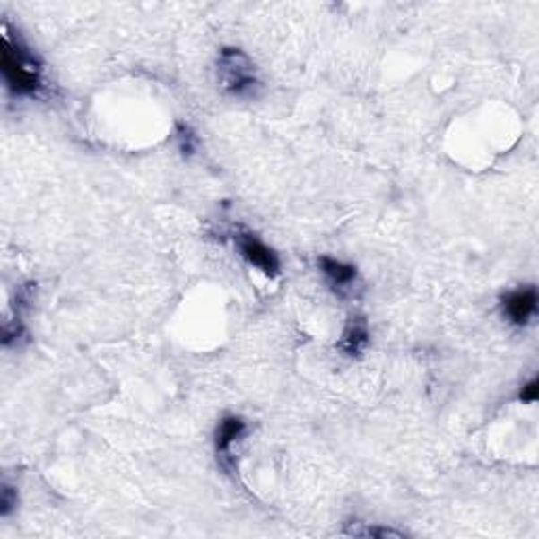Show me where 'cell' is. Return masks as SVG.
Segmentation results:
<instances>
[{
	"instance_id": "cell-9",
	"label": "cell",
	"mask_w": 539,
	"mask_h": 539,
	"mask_svg": "<svg viewBox=\"0 0 539 539\" xmlns=\"http://www.w3.org/2000/svg\"><path fill=\"white\" fill-rule=\"evenodd\" d=\"M348 535H361V537H404L403 531H395L387 529V526H365V529H359V526H352V529L346 531Z\"/></svg>"
},
{
	"instance_id": "cell-4",
	"label": "cell",
	"mask_w": 539,
	"mask_h": 539,
	"mask_svg": "<svg viewBox=\"0 0 539 539\" xmlns=\"http://www.w3.org/2000/svg\"><path fill=\"white\" fill-rule=\"evenodd\" d=\"M537 306H539L537 289L533 287V284H526V287L514 289V291H510V293H506L504 298H501L504 317L517 326L529 325L531 320L535 318Z\"/></svg>"
},
{
	"instance_id": "cell-6",
	"label": "cell",
	"mask_w": 539,
	"mask_h": 539,
	"mask_svg": "<svg viewBox=\"0 0 539 539\" xmlns=\"http://www.w3.org/2000/svg\"><path fill=\"white\" fill-rule=\"evenodd\" d=\"M371 342V331H369V323L365 317H350L346 329L342 333L337 348L350 359H361L365 354V350Z\"/></svg>"
},
{
	"instance_id": "cell-11",
	"label": "cell",
	"mask_w": 539,
	"mask_h": 539,
	"mask_svg": "<svg viewBox=\"0 0 539 539\" xmlns=\"http://www.w3.org/2000/svg\"><path fill=\"white\" fill-rule=\"evenodd\" d=\"M537 398H539V381L531 379L529 384H525L523 390H520L518 401L520 403H535Z\"/></svg>"
},
{
	"instance_id": "cell-7",
	"label": "cell",
	"mask_w": 539,
	"mask_h": 539,
	"mask_svg": "<svg viewBox=\"0 0 539 539\" xmlns=\"http://www.w3.org/2000/svg\"><path fill=\"white\" fill-rule=\"evenodd\" d=\"M318 268L335 291L350 289L356 283V276H359V270H356V265L346 264V262H339V259L329 257V256H323L318 259Z\"/></svg>"
},
{
	"instance_id": "cell-5",
	"label": "cell",
	"mask_w": 539,
	"mask_h": 539,
	"mask_svg": "<svg viewBox=\"0 0 539 539\" xmlns=\"http://www.w3.org/2000/svg\"><path fill=\"white\" fill-rule=\"evenodd\" d=\"M247 434V422L239 415H226L217 423L215 430V451L223 465L232 462V447Z\"/></svg>"
},
{
	"instance_id": "cell-2",
	"label": "cell",
	"mask_w": 539,
	"mask_h": 539,
	"mask_svg": "<svg viewBox=\"0 0 539 539\" xmlns=\"http://www.w3.org/2000/svg\"><path fill=\"white\" fill-rule=\"evenodd\" d=\"M217 76L222 89L232 97H256L259 78L251 57L236 47H223L217 57Z\"/></svg>"
},
{
	"instance_id": "cell-1",
	"label": "cell",
	"mask_w": 539,
	"mask_h": 539,
	"mask_svg": "<svg viewBox=\"0 0 539 539\" xmlns=\"http://www.w3.org/2000/svg\"><path fill=\"white\" fill-rule=\"evenodd\" d=\"M3 74L15 97H36L42 91V64L30 48L3 28Z\"/></svg>"
},
{
	"instance_id": "cell-8",
	"label": "cell",
	"mask_w": 539,
	"mask_h": 539,
	"mask_svg": "<svg viewBox=\"0 0 539 539\" xmlns=\"http://www.w3.org/2000/svg\"><path fill=\"white\" fill-rule=\"evenodd\" d=\"M175 137H178V148H179L181 154L187 156V159L196 154L198 135L194 133V129L190 125L184 123V120H179V123L175 125Z\"/></svg>"
},
{
	"instance_id": "cell-3",
	"label": "cell",
	"mask_w": 539,
	"mask_h": 539,
	"mask_svg": "<svg viewBox=\"0 0 539 539\" xmlns=\"http://www.w3.org/2000/svg\"><path fill=\"white\" fill-rule=\"evenodd\" d=\"M234 242L239 247V253L247 264H251L253 268L264 272L265 276L276 278L281 276V259H278L276 251L270 249L264 240H259L256 234L251 232H236Z\"/></svg>"
},
{
	"instance_id": "cell-10",
	"label": "cell",
	"mask_w": 539,
	"mask_h": 539,
	"mask_svg": "<svg viewBox=\"0 0 539 539\" xmlns=\"http://www.w3.org/2000/svg\"><path fill=\"white\" fill-rule=\"evenodd\" d=\"M0 514L3 517H9L11 512H13V508L17 506V493L13 487H9V484H4L3 487V500H0Z\"/></svg>"
}]
</instances>
